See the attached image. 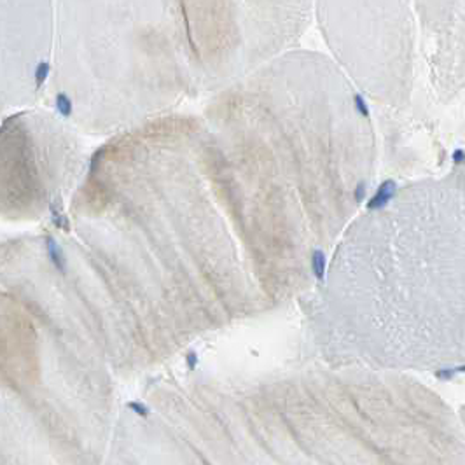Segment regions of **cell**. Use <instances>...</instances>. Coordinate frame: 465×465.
<instances>
[{
	"mask_svg": "<svg viewBox=\"0 0 465 465\" xmlns=\"http://www.w3.org/2000/svg\"><path fill=\"white\" fill-rule=\"evenodd\" d=\"M129 408H131L135 413L140 414V416H147V408H144V406L138 404V402H131V404H129Z\"/></svg>",
	"mask_w": 465,
	"mask_h": 465,
	"instance_id": "52a82bcc",
	"label": "cell"
},
{
	"mask_svg": "<svg viewBox=\"0 0 465 465\" xmlns=\"http://www.w3.org/2000/svg\"><path fill=\"white\" fill-rule=\"evenodd\" d=\"M48 63H40L39 67H37V82L39 84H42L46 80V76H48Z\"/></svg>",
	"mask_w": 465,
	"mask_h": 465,
	"instance_id": "5b68a950",
	"label": "cell"
},
{
	"mask_svg": "<svg viewBox=\"0 0 465 465\" xmlns=\"http://www.w3.org/2000/svg\"><path fill=\"white\" fill-rule=\"evenodd\" d=\"M362 196H364V184H361L357 189V198H362Z\"/></svg>",
	"mask_w": 465,
	"mask_h": 465,
	"instance_id": "30bf717a",
	"label": "cell"
},
{
	"mask_svg": "<svg viewBox=\"0 0 465 465\" xmlns=\"http://www.w3.org/2000/svg\"><path fill=\"white\" fill-rule=\"evenodd\" d=\"M48 252H49V257H51L52 264L56 266L58 269H61V271H65V264H67L65 256H63V252H61L60 247H58L56 241L51 240V238L48 240Z\"/></svg>",
	"mask_w": 465,
	"mask_h": 465,
	"instance_id": "7a4b0ae2",
	"label": "cell"
},
{
	"mask_svg": "<svg viewBox=\"0 0 465 465\" xmlns=\"http://www.w3.org/2000/svg\"><path fill=\"white\" fill-rule=\"evenodd\" d=\"M355 107L359 108V112H361L362 116H369V110H367V107H365L362 97H355Z\"/></svg>",
	"mask_w": 465,
	"mask_h": 465,
	"instance_id": "8992f818",
	"label": "cell"
},
{
	"mask_svg": "<svg viewBox=\"0 0 465 465\" xmlns=\"http://www.w3.org/2000/svg\"><path fill=\"white\" fill-rule=\"evenodd\" d=\"M395 191H397V185L393 181H385L380 185V189L376 191V194L373 196V200L367 201V208L369 210H378L387 207L390 200L395 196Z\"/></svg>",
	"mask_w": 465,
	"mask_h": 465,
	"instance_id": "6da1fadb",
	"label": "cell"
},
{
	"mask_svg": "<svg viewBox=\"0 0 465 465\" xmlns=\"http://www.w3.org/2000/svg\"><path fill=\"white\" fill-rule=\"evenodd\" d=\"M311 268H313V273H315V277H317L318 280H322V278H324V271H325V256L322 250H315V252H313Z\"/></svg>",
	"mask_w": 465,
	"mask_h": 465,
	"instance_id": "3957f363",
	"label": "cell"
},
{
	"mask_svg": "<svg viewBox=\"0 0 465 465\" xmlns=\"http://www.w3.org/2000/svg\"><path fill=\"white\" fill-rule=\"evenodd\" d=\"M56 108L63 114V116H68V114L72 112V102L68 100L67 95H63V93L58 95L56 97Z\"/></svg>",
	"mask_w": 465,
	"mask_h": 465,
	"instance_id": "277c9868",
	"label": "cell"
},
{
	"mask_svg": "<svg viewBox=\"0 0 465 465\" xmlns=\"http://www.w3.org/2000/svg\"><path fill=\"white\" fill-rule=\"evenodd\" d=\"M453 157H455V161H457V163H462V159H464V153H462V149H458L457 153L453 154Z\"/></svg>",
	"mask_w": 465,
	"mask_h": 465,
	"instance_id": "ba28073f",
	"label": "cell"
},
{
	"mask_svg": "<svg viewBox=\"0 0 465 465\" xmlns=\"http://www.w3.org/2000/svg\"><path fill=\"white\" fill-rule=\"evenodd\" d=\"M189 364H191V367H194V365H196V355H194V353H191V355H189Z\"/></svg>",
	"mask_w": 465,
	"mask_h": 465,
	"instance_id": "9c48e42d",
	"label": "cell"
}]
</instances>
